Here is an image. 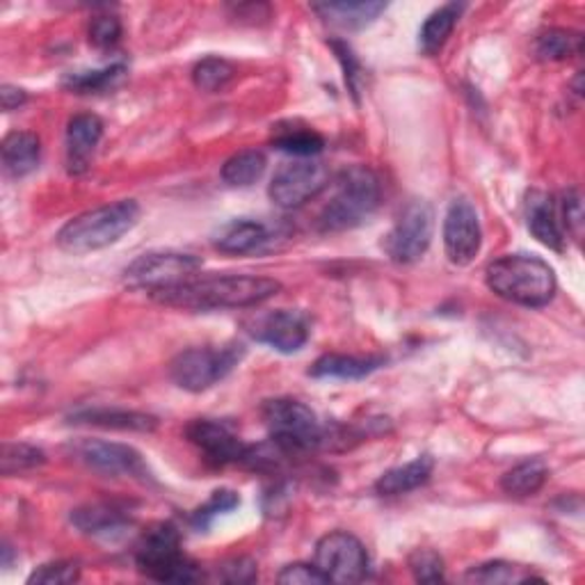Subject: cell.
Wrapping results in <instances>:
<instances>
[{"mask_svg":"<svg viewBox=\"0 0 585 585\" xmlns=\"http://www.w3.org/2000/svg\"><path fill=\"white\" fill-rule=\"evenodd\" d=\"M316 567L328 581L360 583L368 574V553L355 536L334 531L316 544Z\"/></svg>","mask_w":585,"mask_h":585,"instance_id":"8fae6325","label":"cell"},{"mask_svg":"<svg viewBox=\"0 0 585 585\" xmlns=\"http://www.w3.org/2000/svg\"><path fill=\"white\" fill-rule=\"evenodd\" d=\"M409 570H412L415 578L421 583L444 581V561L432 549H417L409 555Z\"/></svg>","mask_w":585,"mask_h":585,"instance_id":"e575fe53","label":"cell"},{"mask_svg":"<svg viewBox=\"0 0 585 585\" xmlns=\"http://www.w3.org/2000/svg\"><path fill=\"white\" fill-rule=\"evenodd\" d=\"M466 581L485 583V585H508V583L540 581V576H536L533 570H529V567L506 563V561H494V563H485L481 567H474L470 574H466Z\"/></svg>","mask_w":585,"mask_h":585,"instance_id":"f546056e","label":"cell"},{"mask_svg":"<svg viewBox=\"0 0 585 585\" xmlns=\"http://www.w3.org/2000/svg\"><path fill=\"white\" fill-rule=\"evenodd\" d=\"M559 218H563L561 227H565L572 236L578 241L583 233V201L576 190H567L561 199V211Z\"/></svg>","mask_w":585,"mask_h":585,"instance_id":"74e56055","label":"cell"},{"mask_svg":"<svg viewBox=\"0 0 585 585\" xmlns=\"http://www.w3.org/2000/svg\"><path fill=\"white\" fill-rule=\"evenodd\" d=\"M126 76V67L124 65H110L106 69H97V71H82V74H69L65 78V87L76 95H97V92H106L110 87H114L122 78Z\"/></svg>","mask_w":585,"mask_h":585,"instance_id":"4dcf8cb0","label":"cell"},{"mask_svg":"<svg viewBox=\"0 0 585 585\" xmlns=\"http://www.w3.org/2000/svg\"><path fill=\"white\" fill-rule=\"evenodd\" d=\"M266 165L268 161L263 156V152L256 150L239 152L222 165V181L231 188H250L263 177Z\"/></svg>","mask_w":585,"mask_h":585,"instance_id":"4316f807","label":"cell"},{"mask_svg":"<svg viewBox=\"0 0 585 585\" xmlns=\"http://www.w3.org/2000/svg\"><path fill=\"white\" fill-rule=\"evenodd\" d=\"M434 462L430 455H421L412 462H407L402 466H396V470H389L383 474L375 483V492L383 496H400L407 492H415L421 485H426L432 476Z\"/></svg>","mask_w":585,"mask_h":585,"instance_id":"7402d4cb","label":"cell"},{"mask_svg":"<svg viewBox=\"0 0 585 585\" xmlns=\"http://www.w3.org/2000/svg\"><path fill=\"white\" fill-rule=\"evenodd\" d=\"M76 457L90 466L92 472L112 476V478H146L150 470L142 460V455L129 446V444H117V442H103V439H85V442L76 444L74 449Z\"/></svg>","mask_w":585,"mask_h":585,"instance_id":"7c38bea8","label":"cell"},{"mask_svg":"<svg viewBox=\"0 0 585 585\" xmlns=\"http://www.w3.org/2000/svg\"><path fill=\"white\" fill-rule=\"evenodd\" d=\"M201 268V261L184 252H146L137 256L124 271V284L154 292L174 284L192 279Z\"/></svg>","mask_w":585,"mask_h":585,"instance_id":"30bf717a","label":"cell"},{"mask_svg":"<svg viewBox=\"0 0 585 585\" xmlns=\"http://www.w3.org/2000/svg\"><path fill=\"white\" fill-rule=\"evenodd\" d=\"M186 437L192 446L199 449L203 460L213 466H227L239 462L243 464L250 449L229 426L213 419L192 421L186 428Z\"/></svg>","mask_w":585,"mask_h":585,"instance_id":"9a60e30c","label":"cell"},{"mask_svg":"<svg viewBox=\"0 0 585 585\" xmlns=\"http://www.w3.org/2000/svg\"><path fill=\"white\" fill-rule=\"evenodd\" d=\"M71 423L122 432H154L158 428L156 417L129 412V409H85V412H76L71 417Z\"/></svg>","mask_w":585,"mask_h":585,"instance_id":"d6986e66","label":"cell"},{"mask_svg":"<svg viewBox=\"0 0 585 585\" xmlns=\"http://www.w3.org/2000/svg\"><path fill=\"white\" fill-rule=\"evenodd\" d=\"M271 243L268 227L258 220H233L224 224L213 239L216 250L231 256H243L258 252L263 245Z\"/></svg>","mask_w":585,"mask_h":585,"instance_id":"ac0fdd59","label":"cell"},{"mask_svg":"<svg viewBox=\"0 0 585 585\" xmlns=\"http://www.w3.org/2000/svg\"><path fill=\"white\" fill-rule=\"evenodd\" d=\"M330 46H332V51L336 53V57H339V63H341V67H343V76H345V82H347V87H350V92H353L355 97H357V78H360V63H357V57H355V53H353V48H350L345 42H339V40H334V42H330Z\"/></svg>","mask_w":585,"mask_h":585,"instance_id":"ab89813d","label":"cell"},{"mask_svg":"<svg viewBox=\"0 0 585 585\" xmlns=\"http://www.w3.org/2000/svg\"><path fill=\"white\" fill-rule=\"evenodd\" d=\"M330 184L328 167L313 158H296L284 163L271 181L268 195L279 209H300L316 199Z\"/></svg>","mask_w":585,"mask_h":585,"instance_id":"9c48e42d","label":"cell"},{"mask_svg":"<svg viewBox=\"0 0 585 585\" xmlns=\"http://www.w3.org/2000/svg\"><path fill=\"white\" fill-rule=\"evenodd\" d=\"M241 506V499H239V494L233 492V489H216L211 494V499L199 506L192 515H190V523H192V529L197 531H207L211 529V523L224 515V512H231L233 508H239Z\"/></svg>","mask_w":585,"mask_h":585,"instance_id":"d6a6232c","label":"cell"},{"mask_svg":"<svg viewBox=\"0 0 585 585\" xmlns=\"http://www.w3.org/2000/svg\"><path fill=\"white\" fill-rule=\"evenodd\" d=\"M245 357V347L236 341L224 345L190 347L174 357L169 375L174 383L190 394H201L216 387Z\"/></svg>","mask_w":585,"mask_h":585,"instance_id":"52a82bcc","label":"cell"},{"mask_svg":"<svg viewBox=\"0 0 585 585\" xmlns=\"http://www.w3.org/2000/svg\"><path fill=\"white\" fill-rule=\"evenodd\" d=\"M0 462H3V474L14 476L37 470V466L46 462V455L42 449L31 444H5Z\"/></svg>","mask_w":585,"mask_h":585,"instance_id":"836d02e7","label":"cell"},{"mask_svg":"<svg viewBox=\"0 0 585 585\" xmlns=\"http://www.w3.org/2000/svg\"><path fill=\"white\" fill-rule=\"evenodd\" d=\"M379 203V181L375 172L353 165L339 174L334 197L318 218L320 231L355 229L368 220Z\"/></svg>","mask_w":585,"mask_h":585,"instance_id":"277c9868","label":"cell"},{"mask_svg":"<svg viewBox=\"0 0 585 585\" xmlns=\"http://www.w3.org/2000/svg\"><path fill=\"white\" fill-rule=\"evenodd\" d=\"M385 364L383 357H355V355H323L320 357L309 375L311 377H323V379H362L375 373L379 366Z\"/></svg>","mask_w":585,"mask_h":585,"instance_id":"603a6c76","label":"cell"},{"mask_svg":"<svg viewBox=\"0 0 585 585\" xmlns=\"http://www.w3.org/2000/svg\"><path fill=\"white\" fill-rule=\"evenodd\" d=\"M137 570L161 583H192L201 574L181 549V536L169 521L146 529L135 549Z\"/></svg>","mask_w":585,"mask_h":585,"instance_id":"8992f818","label":"cell"},{"mask_svg":"<svg viewBox=\"0 0 585 585\" xmlns=\"http://www.w3.org/2000/svg\"><path fill=\"white\" fill-rule=\"evenodd\" d=\"M218 576L227 583H252L256 578V563L250 559H231L222 563Z\"/></svg>","mask_w":585,"mask_h":585,"instance_id":"60d3db41","label":"cell"},{"mask_svg":"<svg viewBox=\"0 0 585 585\" xmlns=\"http://www.w3.org/2000/svg\"><path fill=\"white\" fill-rule=\"evenodd\" d=\"M122 37V23L112 14L95 16L90 23V42L97 48H112Z\"/></svg>","mask_w":585,"mask_h":585,"instance_id":"8d00e7d4","label":"cell"},{"mask_svg":"<svg viewBox=\"0 0 585 585\" xmlns=\"http://www.w3.org/2000/svg\"><path fill=\"white\" fill-rule=\"evenodd\" d=\"M483 245L481 220L470 199H455L444 218V250L453 266H470Z\"/></svg>","mask_w":585,"mask_h":585,"instance_id":"4fadbf2b","label":"cell"},{"mask_svg":"<svg viewBox=\"0 0 585 585\" xmlns=\"http://www.w3.org/2000/svg\"><path fill=\"white\" fill-rule=\"evenodd\" d=\"M233 76H236V69H233V65L227 63L224 57H203V60L197 63L192 69V80L197 85V90L209 95L224 90Z\"/></svg>","mask_w":585,"mask_h":585,"instance_id":"1f68e13d","label":"cell"},{"mask_svg":"<svg viewBox=\"0 0 585 585\" xmlns=\"http://www.w3.org/2000/svg\"><path fill=\"white\" fill-rule=\"evenodd\" d=\"M140 207L133 199H120L106 207L85 211L57 233V247L69 254H87L120 243L137 224Z\"/></svg>","mask_w":585,"mask_h":585,"instance_id":"3957f363","label":"cell"},{"mask_svg":"<svg viewBox=\"0 0 585 585\" xmlns=\"http://www.w3.org/2000/svg\"><path fill=\"white\" fill-rule=\"evenodd\" d=\"M282 290V284L271 277L256 275H211L192 277L150 292L152 300L163 307L186 311H220L247 309L268 302Z\"/></svg>","mask_w":585,"mask_h":585,"instance_id":"6da1fadb","label":"cell"},{"mask_svg":"<svg viewBox=\"0 0 585 585\" xmlns=\"http://www.w3.org/2000/svg\"><path fill=\"white\" fill-rule=\"evenodd\" d=\"M80 578V570L74 563H65V561H57V563H48L42 565L40 570H35L27 578L31 585H69L76 583Z\"/></svg>","mask_w":585,"mask_h":585,"instance_id":"d590c367","label":"cell"},{"mask_svg":"<svg viewBox=\"0 0 585 585\" xmlns=\"http://www.w3.org/2000/svg\"><path fill=\"white\" fill-rule=\"evenodd\" d=\"M27 101V95L21 90V87L14 85H3L0 87V103H3V110H16L19 106H23Z\"/></svg>","mask_w":585,"mask_h":585,"instance_id":"b9f144b4","label":"cell"},{"mask_svg":"<svg viewBox=\"0 0 585 585\" xmlns=\"http://www.w3.org/2000/svg\"><path fill=\"white\" fill-rule=\"evenodd\" d=\"M460 12H462V5L449 3L444 8L434 10L426 19V23L421 25V31H419V46L426 55H434L444 48V44L449 42L453 27L460 19Z\"/></svg>","mask_w":585,"mask_h":585,"instance_id":"d4e9b609","label":"cell"},{"mask_svg":"<svg viewBox=\"0 0 585 585\" xmlns=\"http://www.w3.org/2000/svg\"><path fill=\"white\" fill-rule=\"evenodd\" d=\"M273 146L279 152L292 154L296 158H313L316 154L323 152L325 140L313 129L292 126V129H279L277 135L273 137Z\"/></svg>","mask_w":585,"mask_h":585,"instance_id":"f1b7e54d","label":"cell"},{"mask_svg":"<svg viewBox=\"0 0 585 585\" xmlns=\"http://www.w3.org/2000/svg\"><path fill=\"white\" fill-rule=\"evenodd\" d=\"M432 231H434L432 207L426 199H412L400 211L396 224L385 236L383 247L391 261L407 266V263L419 261L428 252L432 243Z\"/></svg>","mask_w":585,"mask_h":585,"instance_id":"ba28073f","label":"cell"},{"mask_svg":"<svg viewBox=\"0 0 585 585\" xmlns=\"http://www.w3.org/2000/svg\"><path fill=\"white\" fill-rule=\"evenodd\" d=\"M71 523L85 536L110 538V536L122 533L131 523V519L120 508L108 506V504H95V506L76 508L71 512Z\"/></svg>","mask_w":585,"mask_h":585,"instance_id":"ffe728a7","label":"cell"},{"mask_svg":"<svg viewBox=\"0 0 585 585\" xmlns=\"http://www.w3.org/2000/svg\"><path fill=\"white\" fill-rule=\"evenodd\" d=\"M261 415L273 444L284 455H302L328 444V430L320 426L313 409L296 398L268 400Z\"/></svg>","mask_w":585,"mask_h":585,"instance_id":"5b68a950","label":"cell"},{"mask_svg":"<svg viewBox=\"0 0 585 585\" xmlns=\"http://www.w3.org/2000/svg\"><path fill=\"white\" fill-rule=\"evenodd\" d=\"M547 478H549V466L544 464V460L533 457L519 462L510 472H506V476L501 478V487L506 494L523 499V496L538 494L544 487Z\"/></svg>","mask_w":585,"mask_h":585,"instance_id":"484cf974","label":"cell"},{"mask_svg":"<svg viewBox=\"0 0 585 585\" xmlns=\"http://www.w3.org/2000/svg\"><path fill=\"white\" fill-rule=\"evenodd\" d=\"M277 581L286 583V585H323V583H330L323 572H320L316 565H307V563L286 565L279 572Z\"/></svg>","mask_w":585,"mask_h":585,"instance_id":"f35d334b","label":"cell"},{"mask_svg":"<svg viewBox=\"0 0 585 585\" xmlns=\"http://www.w3.org/2000/svg\"><path fill=\"white\" fill-rule=\"evenodd\" d=\"M247 328L252 339L271 345L273 350L284 355L298 353V350H302L305 343L309 341L307 316L290 309H277L256 316L254 320H250Z\"/></svg>","mask_w":585,"mask_h":585,"instance_id":"5bb4252c","label":"cell"},{"mask_svg":"<svg viewBox=\"0 0 585 585\" xmlns=\"http://www.w3.org/2000/svg\"><path fill=\"white\" fill-rule=\"evenodd\" d=\"M385 10H387L385 3H318L313 5L316 14H320L332 25L347 27V31H360V27H366Z\"/></svg>","mask_w":585,"mask_h":585,"instance_id":"cb8c5ba5","label":"cell"},{"mask_svg":"<svg viewBox=\"0 0 585 585\" xmlns=\"http://www.w3.org/2000/svg\"><path fill=\"white\" fill-rule=\"evenodd\" d=\"M103 135V122L97 114H76L67 126V169L74 177L85 174Z\"/></svg>","mask_w":585,"mask_h":585,"instance_id":"2e32d148","label":"cell"},{"mask_svg":"<svg viewBox=\"0 0 585 585\" xmlns=\"http://www.w3.org/2000/svg\"><path fill=\"white\" fill-rule=\"evenodd\" d=\"M526 222H529V231L549 250L563 252L565 250V231L561 227L559 209L551 195L533 190L526 201Z\"/></svg>","mask_w":585,"mask_h":585,"instance_id":"e0dca14e","label":"cell"},{"mask_svg":"<svg viewBox=\"0 0 585 585\" xmlns=\"http://www.w3.org/2000/svg\"><path fill=\"white\" fill-rule=\"evenodd\" d=\"M583 40L578 33L565 31V27H549L536 40V55L544 63H563L578 55Z\"/></svg>","mask_w":585,"mask_h":585,"instance_id":"83f0119b","label":"cell"},{"mask_svg":"<svg viewBox=\"0 0 585 585\" xmlns=\"http://www.w3.org/2000/svg\"><path fill=\"white\" fill-rule=\"evenodd\" d=\"M42 158V142L31 131H12L3 140V167L12 179H21L37 169Z\"/></svg>","mask_w":585,"mask_h":585,"instance_id":"44dd1931","label":"cell"},{"mask_svg":"<svg viewBox=\"0 0 585 585\" xmlns=\"http://www.w3.org/2000/svg\"><path fill=\"white\" fill-rule=\"evenodd\" d=\"M489 290L521 307L540 309L555 296V275L547 261L531 254H508L496 258L485 273Z\"/></svg>","mask_w":585,"mask_h":585,"instance_id":"7a4b0ae2","label":"cell"}]
</instances>
